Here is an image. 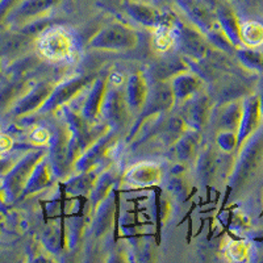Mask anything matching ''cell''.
Segmentation results:
<instances>
[{"mask_svg": "<svg viewBox=\"0 0 263 263\" xmlns=\"http://www.w3.org/2000/svg\"><path fill=\"white\" fill-rule=\"evenodd\" d=\"M39 48L46 58L63 60L70 54L71 42L63 30L51 29L40 39Z\"/></svg>", "mask_w": 263, "mask_h": 263, "instance_id": "6da1fadb", "label": "cell"}, {"mask_svg": "<svg viewBox=\"0 0 263 263\" xmlns=\"http://www.w3.org/2000/svg\"><path fill=\"white\" fill-rule=\"evenodd\" d=\"M135 34L129 30L124 29V28H109L93 40L92 45L120 49L132 46L135 44Z\"/></svg>", "mask_w": 263, "mask_h": 263, "instance_id": "7a4b0ae2", "label": "cell"}, {"mask_svg": "<svg viewBox=\"0 0 263 263\" xmlns=\"http://www.w3.org/2000/svg\"><path fill=\"white\" fill-rule=\"evenodd\" d=\"M86 82V78H78L75 79V81L70 82V83H66L63 84V86H61L60 88H57V91L53 93V96L49 99V102L46 103V108L55 107L57 104H61L62 102H65V100H67L69 98H71V96L74 95Z\"/></svg>", "mask_w": 263, "mask_h": 263, "instance_id": "3957f363", "label": "cell"}, {"mask_svg": "<svg viewBox=\"0 0 263 263\" xmlns=\"http://www.w3.org/2000/svg\"><path fill=\"white\" fill-rule=\"evenodd\" d=\"M49 92H50V87H49L48 84H42V86H40L39 88H36L32 93H29V95L18 104V112H29V109L36 108L37 105L49 95Z\"/></svg>", "mask_w": 263, "mask_h": 263, "instance_id": "277c9868", "label": "cell"}, {"mask_svg": "<svg viewBox=\"0 0 263 263\" xmlns=\"http://www.w3.org/2000/svg\"><path fill=\"white\" fill-rule=\"evenodd\" d=\"M241 37L249 46H258L263 42V27L258 23H246L241 28Z\"/></svg>", "mask_w": 263, "mask_h": 263, "instance_id": "5b68a950", "label": "cell"}, {"mask_svg": "<svg viewBox=\"0 0 263 263\" xmlns=\"http://www.w3.org/2000/svg\"><path fill=\"white\" fill-rule=\"evenodd\" d=\"M159 178L158 168L154 166H140L130 171V179L138 184H147V183L157 182Z\"/></svg>", "mask_w": 263, "mask_h": 263, "instance_id": "8992f818", "label": "cell"}, {"mask_svg": "<svg viewBox=\"0 0 263 263\" xmlns=\"http://www.w3.org/2000/svg\"><path fill=\"white\" fill-rule=\"evenodd\" d=\"M199 87V81L194 77H180V78L175 79L173 84L174 96L178 98H185Z\"/></svg>", "mask_w": 263, "mask_h": 263, "instance_id": "52a82bcc", "label": "cell"}, {"mask_svg": "<svg viewBox=\"0 0 263 263\" xmlns=\"http://www.w3.org/2000/svg\"><path fill=\"white\" fill-rule=\"evenodd\" d=\"M144 82L141 81L138 77L130 78L129 83V99H130V104L138 105L144 100Z\"/></svg>", "mask_w": 263, "mask_h": 263, "instance_id": "ba28073f", "label": "cell"}, {"mask_svg": "<svg viewBox=\"0 0 263 263\" xmlns=\"http://www.w3.org/2000/svg\"><path fill=\"white\" fill-rule=\"evenodd\" d=\"M249 253V246L246 245L242 241H237V242L230 243L229 248H228V255L230 257V259L233 260H242L248 257Z\"/></svg>", "mask_w": 263, "mask_h": 263, "instance_id": "9c48e42d", "label": "cell"}, {"mask_svg": "<svg viewBox=\"0 0 263 263\" xmlns=\"http://www.w3.org/2000/svg\"><path fill=\"white\" fill-rule=\"evenodd\" d=\"M173 39H171V34L167 29L162 28L158 33H157L156 37V45L158 46V49H167L171 45Z\"/></svg>", "mask_w": 263, "mask_h": 263, "instance_id": "30bf717a", "label": "cell"}, {"mask_svg": "<svg viewBox=\"0 0 263 263\" xmlns=\"http://www.w3.org/2000/svg\"><path fill=\"white\" fill-rule=\"evenodd\" d=\"M48 133L46 130H42V129H39V130H34L33 133V140L37 141V142H45L48 141Z\"/></svg>", "mask_w": 263, "mask_h": 263, "instance_id": "8fae6325", "label": "cell"}]
</instances>
